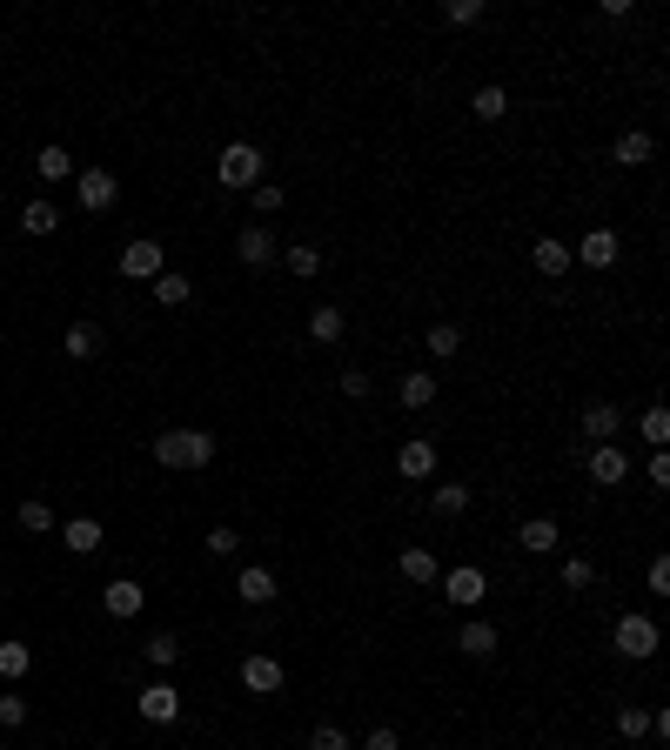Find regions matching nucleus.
Masks as SVG:
<instances>
[{
    "label": "nucleus",
    "instance_id": "c85d7f7f",
    "mask_svg": "<svg viewBox=\"0 0 670 750\" xmlns=\"http://www.w3.org/2000/svg\"><path fill=\"white\" fill-rule=\"evenodd\" d=\"M429 509H436V516H469V483H443L429 496Z\"/></svg>",
    "mask_w": 670,
    "mask_h": 750
},
{
    "label": "nucleus",
    "instance_id": "72a5a7b5",
    "mask_svg": "<svg viewBox=\"0 0 670 750\" xmlns=\"http://www.w3.org/2000/svg\"><path fill=\"white\" fill-rule=\"evenodd\" d=\"M617 737H630V744H637V737H650V710L624 704V710H617Z\"/></svg>",
    "mask_w": 670,
    "mask_h": 750
},
{
    "label": "nucleus",
    "instance_id": "a19ab883",
    "mask_svg": "<svg viewBox=\"0 0 670 750\" xmlns=\"http://www.w3.org/2000/svg\"><path fill=\"white\" fill-rule=\"evenodd\" d=\"M255 215H282V188L275 181H255Z\"/></svg>",
    "mask_w": 670,
    "mask_h": 750
},
{
    "label": "nucleus",
    "instance_id": "a878e982",
    "mask_svg": "<svg viewBox=\"0 0 670 750\" xmlns=\"http://www.w3.org/2000/svg\"><path fill=\"white\" fill-rule=\"evenodd\" d=\"M34 168H41V181H74V155H67L61 141H47L41 155H34Z\"/></svg>",
    "mask_w": 670,
    "mask_h": 750
},
{
    "label": "nucleus",
    "instance_id": "dca6fc26",
    "mask_svg": "<svg viewBox=\"0 0 670 750\" xmlns=\"http://www.w3.org/2000/svg\"><path fill=\"white\" fill-rule=\"evenodd\" d=\"M61 543H67L74 556H94L101 543H108V530H101L94 516H74V523H61Z\"/></svg>",
    "mask_w": 670,
    "mask_h": 750
},
{
    "label": "nucleus",
    "instance_id": "2f4dec72",
    "mask_svg": "<svg viewBox=\"0 0 670 750\" xmlns=\"http://www.w3.org/2000/svg\"><path fill=\"white\" fill-rule=\"evenodd\" d=\"M34 670V650L27 643H0V677H27Z\"/></svg>",
    "mask_w": 670,
    "mask_h": 750
},
{
    "label": "nucleus",
    "instance_id": "473e14b6",
    "mask_svg": "<svg viewBox=\"0 0 670 750\" xmlns=\"http://www.w3.org/2000/svg\"><path fill=\"white\" fill-rule=\"evenodd\" d=\"M463 349V322H436L429 329V355H456Z\"/></svg>",
    "mask_w": 670,
    "mask_h": 750
},
{
    "label": "nucleus",
    "instance_id": "4c0bfd02",
    "mask_svg": "<svg viewBox=\"0 0 670 750\" xmlns=\"http://www.w3.org/2000/svg\"><path fill=\"white\" fill-rule=\"evenodd\" d=\"M443 21H449V27H476V21H483V0H449Z\"/></svg>",
    "mask_w": 670,
    "mask_h": 750
},
{
    "label": "nucleus",
    "instance_id": "f257e3e1",
    "mask_svg": "<svg viewBox=\"0 0 670 750\" xmlns=\"http://www.w3.org/2000/svg\"><path fill=\"white\" fill-rule=\"evenodd\" d=\"M155 463L161 469H208L215 463V436H208V429H161Z\"/></svg>",
    "mask_w": 670,
    "mask_h": 750
},
{
    "label": "nucleus",
    "instance_id": "49530a36",
    "mask_svg": "<svg viewBox=\"0 0 670 750\" xmlns=\"http://www.w3.org/2000/svg\"><path fill=\"white\" fill-rule=\"evenodd\" d=\"M650 596H670V563L664 556H650Z\"/></svg>",
    "mask_w": 670,
    "mask_h": 750
},
{
    "label": "nucleus",
    "instance_id": "c03bdc74",
    "mask_svg": "<svg viewBox=\"0 0 670 750\" xmlns=\"http://www.w3.org/2000/svg\"><path fill=\"white\" fill-rule=\"evenodd\" d=\"M644 476H650V489L670 483V456H664V449H650V469H644Z\"/></svg>",
    "mask_w": 670,
    "mask_h": 750
},
{
    "label": "nucleus",
    "instance_id": "ddd939ff",
    "mask_svg": "<svg viewBox=\"0 0 670 750\" xmlns=\"http://www.w3.org/2000/svg\"><path fill=\"white\" fill-rule=\"evenodd\" d=\"M570 262L577 268H610L617 262V228H590V235L570 248Z\"/></svg>",
    "mask_w": 670,
    "mask_h": 750
},
{
    "label": "nucleus",
    "instance_id": "e433bc0d",
    "mask_svg": "<svg viewBox=\"0 0 670 750\" xmlns=\"http://www.w3.org/2000/svg\"><path fill=\"white\" fill-rule=\"evenodd\" d=\"M309 750H349V730H342V724H315L309 730Z\"/></svg>",
    "mask_w": 670,
    "mask_h": 750
},
{
    "label": "nucleus",
    "instance_id": "7ed1b4c3",
    "mask_svg": "<svg viewBox=\"0 0 670 750\" xmlns=\"http://www.w3.org/2000/svg\"><path fill=\"white\" fill-rule=\"evenodd\" d=\"M262 148H255V141H228L222 148V161H215V175H222V188H255V181H262Z\"/></svg>",
    "mask_w": 670,
    "mask_h": 750
},
{
    "label": "nucleus",
    "instance_id": "2eb2a0df",
    "mask_svg": "<svg viewBox=\"0 0 670 750\" xmlns=\"http://www.w3.org/2000/svg\"><path fill=\"white\" fill-rule=\"evenodd\" d=\"M530 268H536V275H550V282H557V275H570V268H577V262H570V248H563L557 235H543V242H530Z\"/></svg>",
    "mask_w": 670,
    "mask_h": 750
},
{
    "label": "nucleus",
    "instance_id": "20e7f679",
    "mask_svg": "<svg viewBox=\"0 0 670 750\" xmlns=\"http://www.w3.org/2000/svg\"><path fill=\"white\" fill-rule=\"evenodd\" d=\"M74 195H81L88 215H108L114 201H121V181H114L108 168H74Z\"/></svg>",
    "mask_w": 670,
    "mask_h": 750
},
{
    "label": "nucleus",
    "instance_id": "412c9836",
    "mask_svg": "<svg viewBox=\"0 0 670 750\" xmlns=\"http://www.w3.org/2000/svg\"><path fill=\"white\" fill-rule=\"evenodd\" d=\"M650 148H657V141H650L644 128H624V134H617V148H610V161H624V168H644Z\"/></svg>",
    "mask_w": 670,
    "mask_h": 750
},
{
    "label": "nucleus",
    "instance_id": "9d476101",
    "mask_svg": "<svg viewBox=\"0 0 670 750\" xmlns=\"http://www.w3.org/2000/svg\"><path fill=\"white\" fill-rule=\"evenodd\" d=\"M134 710H141L148 724H175V717H181V690H175V684H161V677H155V684H148L141 697H134Z\"/></svg>",
    "mask_w": 670,
    "mask_h": 750
},
{
    "label": "nucleus",
    "instance_id": "58836bf2",
    "mask_svg": "<svg viewBox=\"0 0 670 750\" xmlns=\"http://www.w3.org/2000/svg\"><path fill=\"white\" fill-rule=\"evenodd\" d=\"M21 724H27V697L7 690V697H0V730H21Z\"/></svg>",
    "mask_w": 670,
    "mask_h": 750
},
{
    "label": "nucleus",
    "instance_id": "f704fd0d",
    "mask_svg": "<svg viewBox=\"0 0 670 750\" xmlns=\"http://www.w3.org/2000/svg\"><path fill=\"white\" fill-rule=\"evenodd\" d=\"M590 583H597V563H590V556H570V563H563V590H590Z\"/></svg>",
    "mask_w": 670,
    "mask_h": 750
},
{
    "label": "nucleus",
    "instance_id": "4be33fe9",
    "mask_svg": "<svg viewBox=\"0 0 670 750\" xmlns=\"http://www.w3.org/2000/svg\"><path fill=\"white\" fill-rule=\"evenodd\" d=\"M275 262L289 268V275H302V282H315V275H322V248H315V242H295V248H282Z\"/></svg>",
    "mask_w": 670,
    "mask_h": 750
},
{
    "label": "nucleus",
    "instance_id": "7c9ffc66",
    "mask_svg": "<svg viewBox=\"0 0 670 750\" xmlns=\"http://www.w3.org/2000/svg\"><path fill=\"white\" fill-rule=\"evenodd\" d=\"M637 429H644V442H650V449H664V442H670V416H664V402H650Z\"/></svg>",
    "mask_w": 670,
    "mask_h": 750
},
{
    "label": "nucleus",
    "instance_id": "79ce46f5",
    "mask_svg": "<svg viewBox=\"0 0 670 750\" xmlns=\"http://www.w3.org/2000/svg\"><path fill=\"white\" fill-rule=\"evenodd\" d=\"M369 389H376V375H362V369H342V396L369 402Z\"/></svg>",
    "mask_w": 670,
    "mask_h": 750
},
{
    "label": "nucleus",
    "instance_id": "6e6552de",
    "mask_svg": "<svg viewBox=\"0 0 670 750\" xmlns=\"http://www.w3.org/2000/svg\"><path fill=\"white\" fill-rule=\"evenodd\" d=\"M617 429H624V409H617V402H590L577 416V436L590 442V449H597V442H617Z\"/></svg>",
    "mask_w": 670,
    "mask_h": 750
},
{
    "label": "nucleus",
    "instance_id": "a18cd8bd",
    "mask_svg": "<svg viewBox=\"0 0 670 750\" xmlns=\"http://www.w3.org/2000/svg\"><path fill=\"white\" fill-rule=\"evenodd\" d=\"M208 550H215V556H235V550H242V536H235V530H208Z\"/></svg>",
    "mask_w": 670,
    "mask_h": 750
},
{
    "label": "nucleus",
    "instance_id": "a211bd4d",
    "mask_svg": "<svg viewBox=\"0 0 670 750\" xmlns=\"http://www.w3.org/2000/svg\"><path fill=\"white\" fill-rule=\"evenodd\" d=\"M496 643L503 637H496V623H483V617H469L463 630H456V650H463V657H490Z\"/></svg>",
    "mask_w": 670,
    "mask_h": 750
},
{
    "label": "nucleus",
    "instance_id": "423d86ee",
    "mask_svg": "<svg viewBox=\"0 0 670 750\" xmlns=\"http://www.w3.org/2000/svg\"><path fill=\"white\" fill-rule=\"evenodd\" d=\"M583 476H590V483L597 489H617L630 476V456L624 449H617V442H597V449H590V456H583Z\"/></svg>",
    "mask_w": 670,
    "mask_h": 750
},
{
    "label": "nucleus",
    "instance_id": "6ab92c4d",
    "mask_svg": "<svg viewBox=\"0 0 670 750\" xmlns=\"http://www.w3.org/2000/svg\"><path fill=\"white\" fill-rule=\"evenodd\" d=\"M557 523H550V516H530V523H523V530H516V543H523V550H530V556H550V550H557Z\"/></svg>",
    "mask_w": 670,
    "mask_h": 750
},
{
    "label": "nucleus",
    "instance_id": "4468645a",
    "mask_svg": "<svg viewBox=\"0 0 670 750\" xmlns=\"http://www.w3.org/2000/svg\"><path fill=\"white\" fill-rule=\"evenodd\" d=\"M242 690H255V697H275V690H282V663L262 657V650H248V657H242Z\"/></svg>",
    "mask_w": 670,
    "mask_h": 750
},
{
    "label": "nucleus",
    "instance_id": "5701e85b",
    "mask_svg": "<svg viewBox=\"0 0 670 750\" xmlns=\"http://www.w3.org/2000/svg\"><path fill=\"white\" fill-rule=\"evenodd\" d=\"M396 402H402V409H429V402H436V375H423V369L402 375V382H396Z\"/></svg>",
    "mask_w": 670,
    "mask_h": 750
},
{
    "label": "nucleus",
    "instance_id": "aec40b11",
    "mask_svg": "<svg viewBox=\"0 0 670 750\" xmlns=\"http://www.w3.org/2000/svg\"><path fill=\"white\" fill-rule=\"evenodd\" d=\"M469 114H476V121H503V114H510V88L483 81V88L469 94Z\"/></svg>",
    "mask_w": 670,
    "mask_h": 750
},
{
    "label": "nucleus",
    "instance_id": "f8f14e48",
    "mask_svg": "<svg viewBox=\"0 0 670 750\" xmlns=\"http://www.w3.org/2000/svg\"><path fill=\"white\" fill-rule=\"evenodd\" d=\"M141 603H148V590H141V583H134V576H114L108 590H101V610H108V617H141Z\"/></svg>",
    "mask_w": 670,
    "mask_h": 750
},
{
    "label": "nucleus",
    "instance_id": "1a4fd4ad",
    "mask_svg": "<svg viewBox=\"0 0 670 750\" xmlns=\"http://www.w3.org/2000/svg\"><path fill=\"white\" fill-rule=\"evenodd\" d=\"M235 255H242L248 268H275V255H282V242H275V235H268L262 221H248L242 235H235Z\"/></svg>",
    "mask_w": 670,
    "mask_h": 750
},
{
    "label": "nucleus",
    "instance_id": "de8ad7c7",
    "mask_svg": "<svg viewBox=\"0 0 670 750\" xmlns=\"http://www.w3.org/2000/svg\"><path fill=\"white\" fill-rule=\"evenodd\" d=\"M0 583H7V576H0Z\"/></svg>",
    "mask_w": 670,
    "mask_h": 750
},
{
    "label": "nucleus",
    "instance_id": "ea45409f",
    "mask_svg": "<svg viewBox=\"0 0 670 750\" xmlns=\"http://www.w3.org/2000/svg\"><path fill=\"white\" fill-rule=\"evenodd\" d=\"M21 530L47 536V530H54V509H47V503H21Z\"/></svg>",
    "mask_w": 670,
    "mask_h": 750
},
{
    "label": "nucleus",
    "instance_id": "c9c22d12",
    "mask_svg": "<svg viewBox=\"0 0 670 750\" xmlns=\"http://www.w3.org/2000/svg\"><path fill=\"white\" fill-rule=\"evenodd\" d=\"M148 663H155V670L181 663V637H168V630H161V637H148Z\"/></svg>",
    "mask_w": 670,
    "mask_h": 750
},
{
    "label": "nucleus",
    "instance_id": "37998d69",
    "mask_svg": "<svg viewBox=\"0 0 670 750\" xmlns=\"http://www.w3.org/2000/svg\"><path fill=\"white\" fill-rule=\"evenodd\" d=\"M362 750H402V737H396V730H389V724H376V730H369V737H362Z\"/></svg>",
    "mask_w": 670,
    "mask_h": 750
},
{
    "label": "nucleus",
    "instance_id": "b1692460",
    "mask_svg": "<svg viewBox=\"0 0 670 750\" xmlns=\"http://www.w3.org/2000/svg\"><path fill=\"white\" fill-rule=\"evenodd\" d=\"M396 570L409 576V583H436V576H443V570H436V556H429L423 543H409V550L396 556Z\"/></svg>",
    "mask_w": 670,
    "mask_h": 750
},
{
    "label": "nucleus",
    "instance_id": "f03ea898",
    "mask_svg": "<svg viewBox=\"0 0 670 750\" xmlns=\"http://www.w3.org/2000/svg\"><path fill=\"white\" fill-rule=\"evenodd\" d=\"M610 643H617V657L650 663V657H657V623H650L644 610H624V617H617V630H610Z\"/></svg>",
    "mask_w": 670,
    "mask_h": 750
},
{
    "label": "nucleus",
    "instance_id": "c756f323",
    "mask_svg": "<svg viewBox=\"0 0 670 750\" xmlns=\"http://www.w3.org/2000/svg\"><path fill=\"white\" fill-rule=\"evenodd\" d=\"M67 355H74V362L101 355V329H94V322H74V329H67Z\"/></svg>",
    "mask_w": 670,
    "mask_h": 750
},
{
    "label": "nucleus",
    "instance_id": "bb28decb",
    "mask_svg": "<svg viewBox=\"0 0 670 750\" xmlns=\"http://www.w3.org/2000/svg\"><path fill=\"white\" fill-rule=\"evenodd\" d=\"M21 228H27V235H54V228H61V208H54V201H27V208H21Z\"/></svg>",
    "mask_w": 670,
    "mask_h": 750
},
{
    "label": "nucleus",
    "instance_id": "39448f33",
    "mask_svg": "<svg viewBox=\"0 0 670 750\" xmlns=\"http://www.w3.org/2000/svg\"><path fill=\"white\" fill-rule=\"evenodd\" d=\"M436 583H443V596H449V603H456V610H476V603L490 596V576L476 570V563H463V570H443V576H436Z\"/></svg>",
    "mask_w": 670,
    "mask_h": 750
},
{
    "label": "nucleus",
    "instance_id": "9b49d317",
    "mask_svg": "<svg viewBox=\"0 0 670 750\" xmlns=\"http://www.w3.org/2000/svg\"><path fill=\"white\" fill-rule=\"evenodd\" d=\"M396 476H409V483H429V476H436V442L409 436V442L396 449Z\"/></svg>",
    "mask_w": 670,
    "mask_h": 750
},
{
    "label": "nucleus",
    "instance_id": "f3484780",
    "mask_svg": "<svg viewBox=\"0 0 670 750\" xmlns=\"http://www.w3.org/2000/svg\"><path fill=\"white\" fill-rule=\"evenodd\" d=\"M235 596H242L248 610H262V603H275V576H268L262 563H248V570L235 576Z\"/></svg>",
    "mask_w": 670,
    "mask_h": 750
},
{
    "label": "nucleus",
    "instance_id": "cd10ccee",
    "mask_svg": "<svg viewBox=\"0 0 670 750\" xmlns=\"http://www.w3.org/2000/svg\"><path fill=\"white\" fill-rule=\"evenodd\" d=\"M188 295H195V282H188V275H168V268L155 275V302H161V309H181Z\"/></svg>",
    "mask_w": 670,
    "mask_h": 750
},
{
    "label": "nucleus",
    "instance_id": "393cba45",
    "mask_svg": "<svg viewBox=\"0 0 670 750\" xmlns=\"http://www.w3.org/2000/svg\"><path fill=\"white\" fill-rule=\"evenodd\" d=\"M342 329H349V315L335 309V302H322V309L309 315V342H342Z\"/></svg>",
    "mask_w": 670,
    "mask_h": 750
},
{
    "label": "nucleus",
    "instance_id": "0eeeda50",
    "mask_svg": "<svg viewBox=\"0 0 670 750\" xmlns=\"http://www.w3.org/2000/svg\"><path fill=\"white\" fill-rule=\"evenodd\" d=\"M161 268H168V255H161V242H155V235H141V242H128V248H121V275H128V282H155Z\"/></svg>",
    "mask_w": 670,
    "mask_h": 750
}]
</instances>
